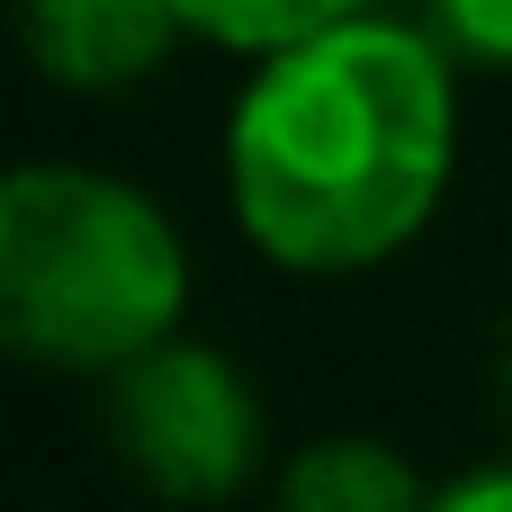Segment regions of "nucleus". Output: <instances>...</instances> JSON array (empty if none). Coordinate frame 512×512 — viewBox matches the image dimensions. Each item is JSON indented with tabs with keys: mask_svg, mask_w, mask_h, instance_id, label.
<instances>
[{
	"mask_svg": "<svg viewBox=\"0 0 512 512\" xmlns=\"http://www.w3.org/2000/svg\"><path fill=\"white\" fill-rule=\"evenodd\" d=\"M459 90L450 45L396 18H342L261 54L225 126V189L243 234L306 279L405 252L450 189Z\"/></svg>",
	"mask_w": 512,
	"mask_h": 512,
	"instance_id": "1",
	"label": "nucleus"
},
{
	"mask_svg": "<svg viewBox=\"0 0 512 512\" xmlns=\"http://www.w3.org/2000/svg\"><path fill=\"white\" fill-rule=\"evenodd\" d=\"M189 306V252L171 216L72 162H18L0 180V324L45 369H126L171 342Z\"/></svg>",
	"mask_w": 512,
	"mask_h": 512,
	"instance_id": "2",
	"label": "nucleus"
},
{
	"mask_svg": "<svg viewBox=\"0 0 512 512\" xmlns=\"http://www.w3.org/2000/svg\"><path fill=\"white\" fill-rule=\"evenodd\" d=\"M108 441L162 495H234L261 459V405L225 351L153 342L108 369Z\"/></svg>",
	"mask_w": 512,
	"mask_h": 512,
	"instance_id": "3",
	"label": "nucleus"
},
{
	"mask_svg": "<svg viewBox=\"0 0 512 512\" xmlns=\"http://www.w3.org/2000/svg\"><path fill=\"white\" fill-rule=\"evenodd\" d=\"M18 18H27L36 72L63 81V90H90V99L144 81V72L189 36L180 0H27Z\"/></svg>",
	"mask_w": 512,
	"mask_h": 512,
	"instance_id": "4",
	"label": "nucleus"
},
{
	"mask_svg": "<svg viewBox=\"0 0 512 512\" xmlns=\"http://www.w3.org/2000/svg\"><path fill=\"white\" fill-rule=\"evenodd\" d=\"M288 504L306 512H405L423 504V477L387 441H315L288 459Z\"/></svg>",
	"mask_w": 512,
	"mask_h": 512,
	"instance_id": "5",
	"label": "nucleus"
},
{
	"mask_svg": "<svg viewBox=\"0 0 512 512\" xmlns=\"http://www.w3.org/2000/svg\"><path fill=\"white\" fill-rule=\"evenodd\" d=\"M369 0H180V18H189V36H216V45H234V54H279V45H297V36H315V27H342V18H360Z\"/></svg>",
	"mask_w": 512,
	"mask_h": 512,
	"instance_id": "6",
	"label": "nucleus"
},
{
	"mask_svg": "<svg viewBox=\"0 0 512 512\" xmlns=\"http://www.w3.org/2000/svg\"><path fill=\"white\" fill-rule=\"evenodd\" d=\"M423 27L468 63H512V0H423Z\"/></svg>",
	"mask_w": 512,
	"mask_h": 512,
	"instance_id": "7",
	"label": "nucleus"
},
{
	"mask_svg": "<svg viewBox=\"0 0 512 512\" xmlns=\"http://www.w3.org/2000/svg\"><path fill=\"white\" fill-rule=\"evenodd\" d=\"M441 504L450 512H512V468H477V477L441 486Z\"/></svg>",
	"mask_w": 512,
	"mask_h": 512,
	"instance_id": "8",
	"label": "nucleus"
},
{
	"mask_svg": "<svg viewBox=\"0 0 512 512\" xmlns=\"http://www.w3.org/2000/svg\"><path fill=\"white\" fill-rule=\"evenodd\" d=\"M504 405H512V342H504Z\"/></svg>",
	"mask_w": 512,
	"mask_h": 512,
	"instance_id": "9",
	"label": "nucleus"
}]
</instances>
